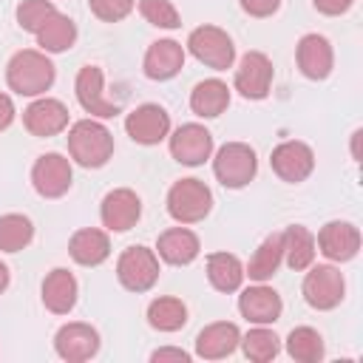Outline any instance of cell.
<instances>
[{
	"mask_svg": "<svg viewBox=\"0 0 363 363\" xmlns=\"http://www.w3.org/2000/svg\"><path fill=\"white\" fill-rule=\"evenodd\" d=\"M54 62L45 57V51L23 48L17 51L6 65V82L20 96H43L54 85Z\"/></svg>",
	"mask_w": 363,
	"mask_h": 363,
	"instance_id": "6da1fadb",
	"label": "cell"
},
{
	"mask_svg": "<svg viewBox=\"0 0 363 363\" xmlns=\"http://www.w3.org/2000/svg\"><path fill=\"white\" fill-rule=\"evenodd\" d=\"M68 153L82 167H102L113 156V133L96 119H79L68 130Z\"/></svg>",
	"mask_w": 363,
	"mask_h": 363,
	"instance_id": "7a4b0ae2",
	"label": "cell"
},
{
	"mask_svg": "<svg viewBox=\"0 0 363 363\" xmlns=\"http://www.w3.org/2000/svg\"><path fill=\"white\" fill-rule=\"evenodd\" d=\"M213 210V193L199 179H179L167 190V213L179 224H196L204 221Z\"/></svg>",
	"mask_w": 363,
	"mask_h": 363,
	"instance_id": "3957f363",
	"label": "cell"
},
{
	"mask_svg": "<svg viewBox=\"0 0 363 363\" xmlns=\"http://www.w3.org/2000/svg\"><path fill=\"white\" fill-rule=\"evenodd\" d=\"M213 173L230 190L247 187L255 179V173H258L255 150L250 145H244V142H227V145H221L218 153H216V159H213Z\"/></svg>",
	"mask_w": 363,
	"mask_h": 363,
	"instance_id": "277c9868",
	"label": "cell"
},
{
	"mask_svg": "<svg viewBox=\"0 0 363 363\" xmlns=\"http://www.w3.org/2000/svg\"><path fill=\"white\" fill-rule=\"evenodd\" d=\"M187 48H190V54L199 62H204L213 71L233 68L235 45H233L230 34L224 28H218V26H199V28H193L190 37H187Z\"/></svg>",
	"mask_w": 363,
	"mask_h": 363,
	"instance_id": "5b68a950",
	"label": "cell"
},
{
	"mask_svg": "<svg viewBox=\"0 0 363 363\" xmlns=\"http://www.w3.org/2000/svg\"><path fill=\"white\" fill-rule=\"evenodd\" d=\"M343 295H346V281L337 267H332V264L309 267V272L303 278V298L312 309L329 312V309L340 306Z\"/></svg>",
	"mask_w": 363,
	"mask_h": 363,
	"instance_id": "8992f818",
	"label": "cell"
},
{
	"mask_svg": "<svg viewBox=\"0 0 363 363\" xmlns=\"http://www.w3.org/2000/svg\"><path fill=\"white\" fill-rule=\"evenodd\" d=\"M116 278L130 292H147L159 281V258L153 250L136 244L128 247L116 261Z\"/></svg>",
	"mask_w": 363,
	"mask_h": 363,
	"instance_id": "52a82bcc",
	"label": "cell"
},
{
	"mask_svg": "<svg viewBox=\"0 0 363 363\" xmlns=\"http://www.w3.org/2000/svg\"><path fill=\"white\" fill-rule=\"evenodd\" d=\"M74 170L62 153H43L31 167V184L43 199H60L71 190Z\"/></svg>",
	"mask_w": 363,
	"mask_h": 363,
	"instance_id": "ba28073f",
	"label": "cell"
},
{
	"mask_svg": "<svg viewBox=\"0 0 363 363\" xmlns=\"http://www.w3.org/2000/svg\"><path fill=\"white\" fill-rule=\"evenodd\" d=\"M269 164H272V173L281 179V182H289V184H301L312 170H315V153L309 145L298 142V139H286L281 142L272 156H269Z\"/></svg>",
	"mask_w": 363,
	"mask_h": 363,
	"instance_id": "9c48e42d",
	"label": "cell"
},
{
	"mask_svg": "<svg viewBox=\"0 0 363 363\" xmlns=\"http://www.w3.org/2000/svg\"><path fill=\"white\" fill-rule=\"evenodd\" d=\"M125 130L139 145H159L170 136V113L156 102H145L125 116Z\"/></svg>",
	"mask_w": 363,
	"mask_h": 363,
	"instance_id": "30bf717a",
	"label": "cell"
},
{
	"mask_svg": "<svg viewBox=\"0 0 363 363\" xmlns=\"http://www.w3.org/2000/svg\"><path fill=\"white\" fill-rule=\"evenodd\" d=\"M210 153H213V133L204 125L187 122L170 133V156L179 164H187V167L204 164Z\"/></svg>",
	"mask_w": 363,
	"mask_h": 363,
	"instance_id": "8fae6325",
	"label": "cell"
},
{
	"mask_svg": "<svg viewBox=\"0 0 363 363\" xmlns=\"http://www.w3.org/2000/svg\"><path fill=\"white\" fill-rule=\"evenodd\" d=\"M77 99L85 108V113L99 116V119H111L119 113V102L105 96V82H102V68L99 65H82L74 82Z\"/></svg>",
	"mask_w": 363,
	"mask_h": 363,
	"instance_id": "7c38bea8",
	"label": "cell"
},
{
	"mask_svg": "<svg viewBox=\"0 0 363 363\" xmlns=\"http://www.w3.org/2000/svg\"><path fill=\"white\" fill-rule=\"evenodd\" d=\"M54 349L62 360L68 363H82V360H91L96 352H99V332L91 326V323H65L57 329L54 335Z\"/></svg>",
	"mask_w": 363,
	"mask_h": 363,
	"instance_id": "4fadbf2b",
	"label": "cell"
},
{
	"mask_svg": "<svg viewBox=\"0 0 363 363\" xmlns=\"http://www.w3.org/2000/svg\"><path fill=\"white\" fill-rule=\"evenodd\" d=\"M272 85V62L264 51H247L235 68V91L244 99H264Z\"/></svg>",
	"mask_w": 363,
	"mask_h": 363,
	"instance_id": "5bb4252c",
	"label": "cell"
},
{
	"mask_svg": "<svg viewBox=\"0 0 363 363\" xmlns=\"http://www.w3.org/2000/svg\"><path fill=\"white\" fill-rule=\"evenodd\" d=\"M142 216V201L130 187L111 190L99 204V218L111 233H128Z\"/></svg>",
	"mask_w": 363,
	"mask_h": 363,
	"instance_id": "9a60e30c",
	"label": "cell"
},
{
	"mask_svg": "<svg viewBox=\"0 0 363 363\" xmlns=\"http://www.w3.org/2000/svg\"><path fill=\"white\" fill-rule=\"evenodd\" d=\"M23 125L31 136H40V139L57 136L68 128V108L60 99L40 96L23 111Z\"/></svg>",
	"mask_w": 363,
	"mask_h": 363,
	"instance_id": "2e32d148",
	"label": "cell"
},
{
	"mask_svg": "<svg viewBox=\"0 0 363 363\" xmlns=\"http://www.w3.org/2000/svg\"><path fill=\"white\" fill-rule=\"evenodd\" d=\"M295 60H298V68L306 79H326L332 74V65H335V51L323 34H303L298 40Z\"/></svg>",
	"mask_w": 363,
	"mask_h": 363,
	"instance_id": "e0dca14e",
	"label": "cell"
},
{
	"mask_svg": "<svg viewBox=\"0 0 363 363\" xmlns=\"http://www.w3.org/2000/svg\"><path fill=\"white\" fill-rule=\"evenodd\" d=\"M238 312L241 318H247L250 323H258V326H267V323H275L284 312V303H281V295L267 286V284H255V286H247L241 289L238 295Z\"/></svg>",
	"mask_w": 363,
	"mask_h": 363,
	"instance_id": "ac0fdd59",
	"label": "cell"
},
{
	"mask_svg": "<svg viewBox=\"0 0 363 363\" xmlns=\"http://www.w3.org/2000/svg\"><path fill=\"white\" fill-rule=\"evenodd\" d=\"M315 244L329 261H352L360 250V230L352 221H329L320 227Z\"/></svg>",
	"mask_w": 363,
	"mask_h": 363,
	"instance_id": "d6986e66",
	"label": "cell"
},
{
	"mask_svg": "<svg viewBox=\"0 0 363 363\" xmlns=\"http://www.w3.org/2000/svg\"><path fill=\"white\" fill-rule=\"evenodd\" d=\"M184 65V48L182 43L176 40H156L150 43L147 54H145V77L147 79H156V82H164V79H173Z\"/></svg>",
	"mask_w": 363,
	"mask_h": 363,
	"instance_id": "ffe728a7",
	"label": "cell"
},
{
	"mask_svg": "<svg viewBox=\"0 0 363 363\" xmlns=\"http://www.w3.org/2000/svg\"><path fill=\"white\" fill-rule=\"evenodd\" d=\"M241 343V332L235 323H227V320H218V323H210L204 326L199 335H196V354L204 357V360H221L227 354H233Z\"/></svg>",
	"mask_w": 363,
	"mask_h": 363,
	"instance_id": "44dd1931",
	"label": "cell"
},
{
	"mask_svg": "<svg viewBox=\"0 0 363 363\" xmlns=\"http://www.w3.org/2000/svg\"><path fill=\"white\" fill-rule=\"evenodd\" d=\"M156 250H159V258L162 261H167L173 267H187V264H193L199 258L201 244H199V235L193 230H187V227H170V230H164L159 235Z\"/></svg>",
	"mask_w": 363,
	"mask_h": 363,
	"instance_id": "7402d4cb",
	"label": "cell"
},
{
	"mask_svg": "<svg viewBox=\"0 0 363 363\" xmlns=\"http://www.w3.org/2000/svg\"><path fill=\"white\" fill-rule=\"evenodd\" d=\"M43 303L54 315H68L77 303V278L62 267L51 269L43 281Z\"/></svg>",
	"mask_w": 363,
	"mask_h": 363,
	"instance_id": "603a6c76",
	"label": "cell"
},
{
	"mask_svg": "<svg viewBox=\"0 0 363 363\" xmlns=\"http://www.w3.org/2000/svg\"><path fill=\"white\" fill-rule=\"evenodd\" d=\"M68 252L77 264L82 267H99L108 255H111V241H108V233L96 230V227H82L71 235L68 241Z\"/></svg>",
	"mask_w": 363,
	"mask_h": 363,
	"instance_id": "cb8c5ba5",
	"label": "cell"
},
{
	"mask_svg": "<svg viewBox=\"0 0 363 363\" xmlns=\"http://www.w3.org/2000/svg\"><path fill=\"white\" fill-rule=\"evenodd\" d=\"M281 244H284V264H286L289 269L303 272V269L312 267L318 244H315V235H312L306 227L289 224V227L281 233Z\"/></svg>",
	"mask_w": 363,
	"mask_h": 363,
	"instance_id": "d4e9b609",
	"label": "cell"
},
{
	"mask_svg": "<svg viewBox=\"0 0 363 363\" xmlns=\"http://www.w3.org/2000/svg\"><path fill=\"white\" fill-rule=\"evenodd\" d=\"M227 105H230V88H227V82H221V79H204V82H199V85L193 88V94H190V108H193V113L201 116V119H216V116H221V113L227 111Z\"/></svg>",
	"mask_w": 363,
	"mask_h": 363,
	"instance_id": "484cf974",
	"label": "cell"
},
{
	"mask_svg": "<svg viewBox=\"0 0 363 363\" xmlns=\"http://www.w3.org/2000/svg\"><path fill=\"white\" fill-rule=\"evenodd\" d=\"M74 43H77V26H74V20L68 14H60V11H54L43 23V28L37 31V45L45 54H62Z\"/></svg>",
	"mask_w": 363,
	"mask_h": 363,
	"instance_id": "4316f807",
	"label": "cell"
},
{
	"mask_svg": "<svg viewBox=\"0 0 363 363\" xmlns=\"http://www.w3.org/2000/svg\"><path fill=\"white\" fill-rule=\"evenodd\" d=\"M281 261H284V244H281V233H275L261 241V247L250 258L244 275H250V281H255V284H264L278 272Z\"/></svg>",
	"mask_w": 363,
	"mask_h": 363,
	"instance_id": "83f0119b",
	"label": "cell"
},
{
	"mask_svg": "<svg viewBox=\"0 0 363 363\" xmlns=\"http://www.w3.org/2000/svg\"><path fill=\"white\" fill-rule=\"evenodd\" d=\"M207 278L218 292H235L244 281V267L233 252H213L207 255Z\"/></svg>",
	"mask_w": 363,
	"mask_h": 363,
	"instance_id": "f1b7e54d",
	"label": "cell"
},
{
	"mask_svg": "<svg viewBox=\"0 0 363 363\" xmlns=\"http://www.w3.org/2000/svg\"><path fill=\"white\" fill-rule=\"evenodd\" d=\"M147 323L159 332H179L187 323V306L179 298H156L147 306Z\"/></svg>",
	"mask_w": 363,
	"mask_h": 363,
	"instance_id": "f546056e",
	"label": "cell"
},
{
	"mask_svg": "<svg viewBox=\"0 0 363 363\" xmlns=\"http://www.w3.org/2000/svg\"><path fill=\"white\" fill-rule=\"evenodd\" d=\"M34 238V224L23 213H9L0 216V250L3 252H20L31 244Z\"/></svg>",
	"mask_w": 363,
	"mask_h": 363,
	"instance_id": "4dcf8cb0",
	"label": "cell"
},
{
	"mask_svg": "<svg viewBox=\"0 0 363 363\" xmlns=\"http://www.w3.org/2000/svg\"><path fill=\"white\" fill-rule=\"evenodd\" d=\"M286 352L298 363H318L323 360V337L312 326H298L286 337Z\"/></svg>",
	"mask_w": 363,
	"mask_h": 363,
	"instance_id": "1f68e13d",
	"label": "cell"
},
{
	"mask_svg": "<svg viewBox=\"0 0 363 363\" xmlns=\"http://www.w3.org/2000/svg\"><path fill=\"white\" fill-rule=\"evenodd\" d=\"M241 346H244V354L250 360L267 363V360H272L281 352V337L272 329H267V326H255V329H250L241 337Z\"/></svg>",
	"mask_w": 363,
	"mask_h": 363,
	"instance_id": "d6a6232c",
	"label": "cell"
},
{
	"mask_svg": "<svg viewBox=\"0 0 363 363\" xmlns=\"http://www.w3.org/2000/svg\"><path fill=\"white\" fill-rule=\"evenodd\" d=\"M54 11H57V9H54L51 0H23V3L17 6V26H20L23 31L37 34V31L43 28V23H45Z\"/></svg>",
	"mask_w": 363,
	"mask_h": 363,
	"instance_id": "836d02e7",
	"label": "cell"
},
{
	"mask_svg": "<svg viewBox=\"0 0 363 363\" xmlns=\"http://www.w3.org/2000/svg\"><path fill=\"white\" fill-rule=\"evenodd\" d=\"M139 14L156 28H179L182 17L170 0H139Z\"/></svg>",
	"mask_w": 363,
	"mask_h": 363,
	"instance_id": "e575fe53",
	"label": "cell"
},
{
	"mask_svg": "<svg viewBox=\"0 0 363 363\" xmlns=\"http://www.w3.org/2000/svg\"><path fill=\"white\" fill-rule=\"evenodd\" d=\"M136 0H88L94 17H99L102 23H119L133 11Z\"/></svg>",
	"mask_w": 363,
	"mask_h": 363,
	"instance_id": "d590c367",
	"label": "cell"
},
{
	"mask_svg": "<svg viewBox=\"0 0 363 363\" xmlns=\"http://www.w3.org/2000/svg\"><path fill=\"white\" fill-rule=\"evenodd\" d=\"M250 17H269L281 9V0H238Z\"/></svg>",
	"mask_w": 363,
	"mask_h": 363,
	"instance_id": "8d00e7d4",
	"label": "cell"
},
{
	"mask_svg": "<svg viewBox=\"0 0 363 363\" xmlns=\"http://www.w3.org/2000/svg\"><path fill=\"white\" fill-rule=\"evenodd\" d=\"M312 6L320 11V14H329V17H337L343 11H349L352 0H312Z\"/></svg>",
	"mask_w": 363,
	"mask_h": 363,
	"instance_id": "74e56055",
	"label": "cell"
},
{
	"mask_svg": "<svg viewBox=\"0 0 363 363\" xmlns=\"http://www.w3.org/2000/svg\"><path fill=\"white\" fill-rule=\"evenodd\" d=\"M150 360H153V363H164V360L187 363V360H190V354H187L184 349H173V346H164V349H156V352L150 354Z\"/></svg>",
	"mask_w": 363,
	"mask_h": 363,
	"instance_id": "f35d334b",
	"label": "cell"
},
{
	"mask_svg": "<svg viewBox=\"0 0 363 363\" xmlns=\"http://www.w3.org/2000/svg\"><path fill=\"white\" fill-rule=\"evenodd\" d=\"M11 122H14V102L11 96L0 94V130H6Z\"/></svg>",
	"mask_w": 363,
	"mask_h": 363,
	"instance_id": "ab89813d",
	"label": "cell"
},
{
	"mask_svg": "<svg viewBox=\"0 0 363 363\" xmlns=\"http://www.w3.org/2000/svg\"><path fill=\"white\" fill-rule=\"evenodd\" d=\"M9 281H11V275H9V267L0 261V295L9 289Z\"/></svg>",
	"mask_w": 363,
	"mask_h": 363,
	"instance_id": "60d3db41",
	"label": "cell"
}]
</instances>
